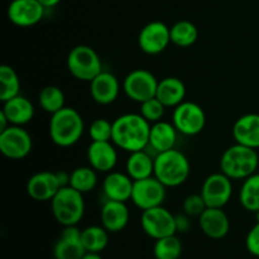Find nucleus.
Returning <instances> with one entry per match:
<instances>
[{"label":"nucleus","instance_id":"f257e3e1","mask_svg":"<svg viewBox=\"0 0 259 259\" xmlns=\"http://www.w3.org/2000/svg\"><path fill=\"white\" fill-rule=\"evenodd\" d=\"M151 123L141 114L128 113L118 116L113 121L111 142L123 151L137 152L146 149L149 143Z\"/></svg>","mask_w":259,"mask_h":259},{"label":"nucleus","instance_id":"f03ea898","mask_svg":"<svg viewBox=\"0 0 259 259\" xmlns=\"http://www.w3.org/2000/svg\"><path fill=\"white\" fill-rule=\"evenodd\" d=\"M85 131V123L76 109L65 106L52 114L50 120L51 141L58 147L67 148L77 143Z\"/></svg>","mask_w":259,"mask_h":259},{"label":"nucleus","instance_id":"7ed1b4c3","mask_svg":"<svg viewBox=\"0 0 259 259\" xmlns=\"http://www.w3.org/2000/svg\"><path fill=\"white\" fill-rule=\"evenodd\" d=\"M259 156L257 149L235 143L225 149L220 158V171L232 180H245L257 174Z\"/></svg>","mask_w":259,"mask_h":259},{"label":"nucleus","instance_id":"20e7f679","mask_svg":"<svg viewBox=\"0 0 259 259\" xmlns=\"http://www.w3.org/2000/svg\"><path fill=\"white\" fill-rule=\"evenodd\" d=\"M153 176L166 187L181 186L190 176L189 158L176 148L156 154Z\"/></svg>","mask_w":259,"mask_h":259},{"label":"nucleus","instance_id":"39448f33","mask_svg":"<svg viewBox=\"0 0 259 259\" xmlns=\"http://www.w3.org/2000/svg\"><path fill=\"white\" fill-rule=\"evenodd\" d=\"M51 210L56 222L62 227L77 225L85 214L83 194L71 186L61 187L51 200Z\"/></svg>","mask_w":259,"mask_h":259},{"label":"nucleus","instance_id":"423d86ee","mask_svg":"<svg viewBox=\"0 0 259 259\" xmlns=\"http://www.w3.org/2000/svg\"><path fill=\"white\" fill-rule=\"evenodd\" d=\"M68 72L76 80L90 82L103 71L98 52L90 46L80 45L73 47L67 56Z\"/></svg>","mask_w":259,"mask_h":259},{"label":"nucleus","instance_id":"0eeeda50","mask_svg":"<svg viewBox=\"0 0 259 259\" xmlns=\"http://www.w3.org/2000/svg\"><path fill=\"white\" fill-rule=\"evenodd\" d=\"M172 124L177 132L184 136L194 137L201 133L206 124L205 111L199 104L192 101H184L172 113Z\"/></svg>","mask_w":259,"mask_h":259},{"label":"nucleus","instance_id":"6e6552de","mask_svg":"<svg viewBox=\"0 0 259 259\" xmlns=\"http://www.w3.org/2000/svg\"><path fill=\"white\" fill-rule=\"evenodd\" d=\"M176 215L166 207L156 206L144 210L141 215V225L143 232L152 239L157 240L168 235L176 234Z\"/></svg>","mask_w":259,"mask_h":259},{"label":"nucleus","instance_id":"1a4fd4ad","mask_svg":"<svg viewBox=\"0 0 259 259\" xmlns=\"http://www.w3.org/2000/svg\"><path fill=\"white\" fill-rule=\"evenodd\" d=\"M158 80L148 70L137 68L129 72L123 81V91L132 101L142 104L156 96Z\"/></svg>","mask_w":259,"mask_h":259},{"label":"nucleus","instance_id":"9d476101","mask_svg":"<svg viewBox=\"0 0 259 259\" xmlns=\"http://www.w3.org/2000/svg\"><path fill=\"white\" fill-rule=\"evenodd\" d=\"M32 136L20 125H9L0 132V152L9 159H23L32 152Z\"/></svg>","mask_w":259,"mask_h":259},{"label":"nucleus","instance_id":"9b49d317","mask_svg":"<svg viewBox=\"0 0 259 259\" xmlns=\"http://www.w3.org/2000/svg\"><path fill=\"white\" fill-rule=\"evenodd\" d=\"M167 187L154 176L134 181L132 201L142 211L161 206L166 199Z\"/></svg>","mask_w":259,"mask_h":259},{"label":"nucleus","instance_id":"f8f14e48","mask_svg":"<svg viewBox=\"0 0 259 259\" xmlns=\"http://www.w3.org/2000/svg\"><path fill=\"white\" fill-rule=\"evenodd\" d=\"M200 194H201L207 207H219V209H223L232 199V179H229L223 172L211 174L205 179Z\"/></svg>","mask_w":259,"mask_h":259},{"label":"nucleus","instance_id":"ddd939ff","mask_svg":"<svg viewBox=\"0 0 259 259\" xmlns=\"http://www.w3.org/2000/svg\"><path fill=\"white\" fill-rule=\"evenodd\" d=\"M171 43L169 27L163 22L154 20L142 28L138 35V46L146 55H159Z\"/></svg>","mask_w":259,"mask_h":259},{"label":"nucleus","instance_id":"4468645a","mask_svg":"<svg viewBox=\"0 0 259 259\" xmlns=\"http://www.w3.org/2000/svg\"><path fill=\"white\" fill-rule=\"evenodd\" d=\"M46 8L38 0H13L8 7V18L20 28L33 27L45 17Z\"/></svg>","mask_w":259,"mask_h":259},{"label":"nucleus","instance_id":"2eb2a0df","mask_svg":"<svg viewBox=\"0 0 259 259\" xmlns=\"http://www.w3.org/2000/svg\"><path fill=\"white\" fill-rule=\"evenodd\" d=\"M57 172L40 171L30 176L27 181V194L35 201H51L61 189Z\"/></svg>","mask_w":259,"mask_h":259},{"label":"nucleus","instance_id":"dca6fc26","mask_svg":"<svg viewBox=\"0 0 259 259\" xmlns=\"http://www.w3.org/2000/svg\"><path fill=\"white\" fill-rule=\"evenodd\" d=\"M85 254L86 250L81 242V230L76 225L63 227L53 247L55 259H81Z\"/></svg>","mask_w":259,"mask_h":259},{"label":"nucleus","instance_id":"f3484780","mask_svg":"<svg viewBox=\"0 0 259 259\" xmlns=\"http://www.w3.org/2000/svg\"><path fill=\"white\" fill-rule=\"evenodd\" d=\"M115 144L110 142H91L86 157L89 164L101 174H109L114 169L118 162V152Z\"/></svg>","mask_w":259,"mask_h":259},{"label":"nucleus","instance_id":"a211bd4d","mask_svg":"<svg viewBox=\"0 0 259 259\" xmlns=\"http://www.w3.org/2000/svg\"><path fill=\"white\" fill-rule=\"evenodd\" d=\"M120 83L114 73L101 71L93 81H90L91 98L99 105H110L118 99Z\"/></svg>","mask_w":259,"mask_h":259},{"label":"nucleus","instance_id":"6ab92c4d","mask_svg":"<svg viewBox=\"0 0 259 259\" xmlns=\"http://www.w3.org/2000/svg\"><path fill=\"white\" fill-rule=\"evenodd\" d=\"M201 232L210 239H223L230 230V222L227 212L219 207H206L199 217Z\"/></svg>","mask_w":259,"mask_h":259},{"label":"nucleus","instance_id":"aec40b11","mask_svg":"<svg viewBox=\"0 0 259 259\" xmlns=\"http://www.w3.org/2000/svg\"><path fill=\"white\" fill-rule=\"evenodd\" d=\"M129 209L126 202L106 200L100 211L101 225L109 233H119L126 228L129 223Z\"/></svg>","mask_w":259,"mask_h":259},{"label":"nucleus","instance_id":"412c9836","mask_svg":"<svg viewBox=\"0 0 259 259\" xmlns=\"http://www.w3.org/2000/svg\"><path fill=\"white\" fill-rule=\"evenodd\" d=\"M233 138L235 143L249 148H259V114H244L233 125Z\"/></svg>","mask_w":259,"mask_h":259},{"label":"nucleus","instance_id":"4be33fe9","mask_svg":"<svg viewBox=\"0 0 259 259\" xmlns=\"http://www.w3.org/2000/svg\"><path fill=\"white\" fill-rule=\"evenodd\" d=\"M134 181L128 174L111 171L106 175L103 182L104 195L108 200L126 202L132 199Z\"/></svg>","mask_w":259,"mask_h":259},{"label":"nucleus","instance_id":"5701e85b","mask_svg":"<svg viewBox=\"0 0 259 259\" xmlns=\"http://www.w3.org/2000/svg\"><path fill=\"white\" fill-rule=\"evenodd\" d=\"M177 133L179 132L175 128L174 124L168 121L159 120L151 124L148 147L153 149L156 154L174 149L177 142Z\"/></svg>","mask_w":259,"mask_h":259},{"label":"nucleus","instance_id":"b1692460","mask_svg":"<svg viewBox=\"0 0 259 259\" xmlns=\"http://www.w3.org/2000/svg\"><path fill=\"white\" fill-rule=\"evenodd\" d=\"M3 113L9 120L10 125H25L34 116V106L25 96L18 95L3 103Z\"/></svg>","mask_w":259,"mask_h":259},{"label":"nucleus","instance_id":"393cba45","mask_svg":"<svg viewBox=\"0 0 259 259\" xmlns=\"http://www.w3.org/2000/svg\"><path fill=\"white\" fill-rule=\"evenodd\" d=\"M156 98L166 108H176L186 98V86L179 77H164L158 81Z\"/></svg>","mask_w":259,"mask_h":259},{"label":"nucleus","instance_id":"a878e982","mask_svg":"<svg viewBox=\"0 0 259 259\" xmlns=\"http://www.w3.org/2000/svg\"><path fill=\"white\" fill-rule=\"evenodd\" d=\"M126 174L133 181L147 179L154 174V157H152L146 149L129 153L125 163Z\"/></svg>","mask_w":259,"mask_h":259},{"label":"nucleus","instance_id":"bb28decb","mask_svg":"<svg viewBox=\"0 0 259 259\" xmlns=\"http://www.w3.org/2000/svg\"><path fill=\"white\" fill-rule=\"evenodd\" d=\"M81 242L86 252L101 253L109 243V232L103 225H90L81 230Z\"/></svg>","mask_w":259,"mask_h":259},{"label":"nucleus","instance_id":"cd10ccee","mask_svg":"<svg viewBox=\"0 0 259 259\" xmlns=\"http://www.w3.org/2000/svg\"><path fill=\"white\" fill-rule=\"evenodd\" d=\"M239 202L247 211H259V172L243 181L239 190Z\"/></svg>","mask_w":259,"mask_h":259},{"label":"nucleus","instance_id":"c85d7f7f","mask_svg":"<svg viewBox=\"0 0 259 259\" xmlns=\"http://www.w3.org/2000/svg\"><path fill=\"white\" fill-rule=\"evenodd\" d=\"M171 43L181 48L190 47L194 45L199 37V30L196 25L190 20H180L169 27Z\"/></svg>","mask_w":259,"mask_h":259},{"label":"nucleus","instance_id":"c756f323","mask_svg":"<svg viewBox=\"0 0 259 259\" xmlns=\"http://www.w3.org/2000/svg\"><path fill=\"white\" fill-rule=\"evenodd\" d=\"M98 185V174L91 166H80L70 174V186L81 194L91 192Z\"/></svg>","mask_w":259,"mask_h":259},{"label":"nucleus","instance_id":"7c9ffc66","mask_svg":"<svg viewBox=\"0 0 259 259\" xmlns=\"http://www.w3.org/2000/svg\"><path fill=\"white\" fill-rule=\"evenodd\" d=\"M38 104L42 110L52 115L65 108V94L58 86H45L38 95Z\"/></svg>","mask_w":259,"mask_h":259},{"label":"nucleus","instance_id":"2f4dec72","mask_svg":"<svg viewBox=\"0 0 259 259\" xmlns=\"http://www.w3.org/2000/svg\"><path fill=\"white\" fill-rule=\"evenodd\" d=\"M20 80L13 67L3 65L0 67V100L3 103L19 95Z\"/></svg>","mask_w":259,"mask_h":259},{"label":"nucleus","instance_id":"473e14b6","mask_svg":"<svg viewBox=\"0 0 259 259\" xmlns=\"http://www.w3.org/2000/svg\"><path fill=\"white\" fill-rule=\"evenodd\" d=\"M153 253L156 259H179L182 254V242L176 234L157 239Z\"/></svg>","mask_w":259,"mask_h":259},{"label":"nucleus","instance_id":"72a5a7b5","mask_svg":"<svg viewBox=\"0 0 259 259\" xmlns=\"http://www.w3.org/2000/svg\"><path fill=\"white\" fill-rule=\"evenodd\" d=\"M164 109H166V106L154 96V98L148 99V100L143 101V103L141 104L139 114H141L147 121L153 124L162 120V118H163L164 115Z\"/></svg>","mask_w":259,"mask_h":259},{"label":"nucleus","instance_id":"f704fd0d","mask_svg":"<svg viewBox=\"0 0 259 259\" xmlns=\"http://www.w3.org/2000/svg\"><path fill=\"white\" fill-rule=\"evenodd\" d=\"M89 136L93 142H110L113 138V123L108 119H96L89 128Z\"/></svg>","mask_w":259,"mask_h":259},{"label":"nucleus","instance_id":"c9c22d12","mask_svg":"<svg viewBox=\"0 0 259 259\" xmlns=\"http://www.w3.org/2000/svg\"><path fill=\"white\" fill-rule=\"evenodd\" d=\"M206 204H205L204 199H202L201 194H191L184 200L182 204V210L185 214H187L191 218H199L202 212L206 209Z\"/></svg>","mask_w":259,"mask_h":259},{"label":"nucleus","instance_id":"e433bc0d","mask_svg":"<svg viewBox=\"0 0 259 259\" xmlns=\"http://www.w3.org/2000/svg\"><path fill=\"white\" fill-rule=\"evenodd\" d=\"M245 247L254 257H259V222L255 223L245 238Z\"/></svg>","mask_w":259,"mask_h":259},{"label":"nucleus","instance_id":"4c0bfd02","mask_svg":"<svg viewBox=\"0 0 259 259\" xmlns=\"http://www.w3.org/2000/svg\"><path fill=\"white\" fill-rule=\"evenodd\" d=\"M176 219V232L177 233H187L191 228V217L182 212L175 217Z\"/></svg>","mask_w":259,"mask_h":259},{"label":"nucleus","instance_id":"58836bf2","mask_svg":"<svg viewBox=\"0 0 259 259\" xmlns=\"http://www.w3.org/2000/svg\"><path fill=\"white\" fill-rule=\"evenodd\" d=\"M9 125H10V123H9V120H8L7 116H5V114L3 113V111H0V132L5 131V129H7Z\"/></svg>","mask_w":259,"mask_h":259},{"label":"nucleus","instance_id":"ea45409f","mask_svg":"<svg viewBox=\"0 0 259 259\" xmlns=\"http://www.w3.org/2000/svg\"><path fill=\"white\" fill-rule=\"evenodd\" d=\"M46 9H50V8H55L56 5L60 4L61 0H38Z\"/></svg>","mask_w":259,"mask_h":259},{"label":"nucleus","instance_id":"a19ab883","mask_svg":"<svg viewBox=\"0 0 259 259\" xmlns=\"http://www.w3.org/2000/svg\"><path fill=\"white\" fill-rule=\"evenodd\" d=\"M81 259H104L100 255V253H90V252H86V254L83 255Z\"/></svg>","mask_w":259,"mask_h":259},{"label":"nucleus","instance_id":"79ce46f5","mask_svg":"<svg viewBox=\"0 0 259 259\" xmlns=\"http://www.w3.org/2000/svg\"><path fill=\"white\" fill-rule=\"evenodd\" d=\"M255 217H257V222H259V211L255 212Z\"/></svg>","mask_w":259,"mask_h":259}]
</instances>
